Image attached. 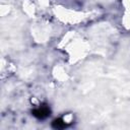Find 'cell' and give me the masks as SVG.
Listing matches in <instances>:
<instances>
[{
    "label": "cell",
    "instance_id": "cell-1",
    "mask_svg": "<svg viewBox=\"0 0 130 130\" xmlns=\"http://www.w3.org/2000/svg\"><path fill=\"white\" fill-rule=\"evenodd\" d=\"M50 113H51V110L48 106H41V107H39L32 111V115L36 118L41 119V120L46 119L50 115Z\"/></svg>",
    "mask_w": 130,
    "mask_h": 130
},
{
    "label": "cell",
    "instance_id": "cell-2",
    "mask_svg": "<svg viewBox=\"0 0 130 130\" xmlns=\"http://www.w3.org/2000/svg\"><path fill=\"white\" fill-rule=\"evenodd\" d=\"M67 126V124L64 122V120L63 119H56V120H54V122H53V127L54 128H56V129H63V128H65Z\"/></svg>",
    "mask_w": 130,
    "mask_h": 130
}]
</instances>
